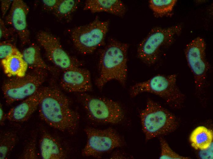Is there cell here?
I'll use <instances>...</instances> for the list:
<instances>
[{
    "instance_id": "1",
    "label": "cell",
    "mask_w": 213,
    "mask_h": 159,
    "mask_svg": "<svg viewBox=\"0 0 213 159\" xmlns=\"http://www.w3.org/2000/svg\"><path fill=\"white\" fill-rule=\"evenodd\" d=\"M38 107L40 118L50 127L70 133L76 129L80 116L71 108L67 97L58 88L43 87Z\"/></svg>"
},
{
    "instance_id": "2",
    "label": "cell",
    "mask_w": 213,
    "mask_h": 159,
    "mask_svg": "<svg viewBox=\"0 0 213 159\" xmlns=\"http://www.w3.org/2000/svg\"><path fill=\"white\" fill-rule=\"evenodd\" d=\"M128 45L112 39L103 50L99 62V75L96 85L102 88L112 80L125 85L127 74Z\"/></svg>"
},
{
    "instance_id": "3",
    "label": "cell",
    "mask_w": 213,
    "mask_h": 159,
    "mask_svg": "<svg viewBox=\"0 0 213 159\" xmlns=\"http://www.w3.org/2000/svg\"><path fill=\"white\" fill-rule=\"evenodd\" d=\"M140 116L146 141L171 133L178 126L177 118L174 114L151 99L148 101Z\"/></svg>"
},
{
    "instance_id": "4",
    "label": "cell",
    "mask_w": 213,
    "mask_h": 159,
    "mask_svg": "<svg viewBox=\"0 0 213 159\" xmlns=\"http://www.w3.org/2000/svg\"><path fill=\"white\" fill-rule=\"evenodd\" d=\"M177 77L175 74L158 75L137 83L131 88V96L134 97L141 93H150L162 97L171 106L179 107L183 102L185 96L177 85Z\"/></svg>"
},
{
    "instance_id": "5",
    "label": "cell",
    "mask_w": 213,
    "mask_h": 159,
    "mask_svg": "<svg viewBox=\"0 0 213 159\" xmlns=\"http://www.w3.org/2000/svg\"><path fill=\"white\" fill-rule=\"evenodd\" d=\"M181 30L180 25L152 29L139 44L137 50L138 58L148 65L157 61L161 49L170 45Z\"/></svg>"
},
{
    "instance_id": "6",
    "label": "cell",
    "mask_w": 213,
    "mask_h": 159,
    "mask_svg": "<svg viewBox=\"0 0 213 159\" xmlns=\"http://www.w3.org/2000/svg\"><path fill=\"white\" fill-rule=\"evenodd\" d=\"M80 98L88 117L95 122L115 124L122 120L123 109L118 102L104 98L80 93Z\"/></svg>"
},
{
    "instance_id": "7",
    "label": "cell",
    "mask_w": 213,
    "mask_h": 159,
    "mask_svg": "<svg viewBox=\"0 0 213 159\" xmlns=\"http://www.w3.org/2000/svg\"><path fill=\"white\" fill-rule=\"evenodd\" d=\"M109 22L96 17L92 21L77 27L72 31L71 37L76 48L87 54L93 52L103 43L108 30Z\"/></svg>"
},
{
    "instance_id": "8",
    "label": "cell",
    "mask_w": 213,
    "mask_h": 159,
    "mask_svg": "<svg viewBox=\"0 0 213 159\" xmlns=\"http://www.w3.org/2000/svg\"><path fill=\"white\" fill-rule=\"evenodd\" d=\"M44 70H35L34 72L22 77H12L2 87L6 104L8 105L22 100L34 94L44 82Z\"/></svg>"
},
{
    "instance_id": "9",
    "label": "cell",
    "mask_w": 213,
    "mask_h": 159,
    "mask_svg": "<svg viewBox=\"0 0 213 159\" xmlns=\"http://www.w3.org/2000/svg\"><path fill=\"white\" fill-rule=\"evenodd\" d=\"M87 140L82 151L86 157H98L103 153L121 147L122 138L112 128L101 129L88 127L84 129Z\"/></svg>"
},
{
    "instance_id": "10",
    "label": "cell",
    "mask_w": 213,
    "mask_h": 159,
    "mask_svg": "<svg viewBox=\"0 0 213 159\" xmlns=\"http://www.w3.org/2000/svg\"><path fill=\"white\" fill-rule=\"evenodd\" d=\"M206 43L197 37L186 46L185 54L188 65L193 76L196 88L200 91L205 84L209 65L206 57Z\"/></svg>"
},
{
    "instance_id": "11",
    "label": "cell",
    "mask_w": 213,
    "mask_h": 159,
    "mask_svg": "<svg viewBox=\"0 0 213 159\" xmlns=\"http://www.w3.org/2000/svg\"><path fill=\"white\" fill-rule=\"evenodd\" d=\"M36 39L48 58L54 65L64 71L78 67L63 49L57 37L47 32L41 31L37 34Z\"/></svg>"
},
{
    "instance_id": "12",
    "label": "cell",
    "mask_w": 213,
    "mask_h": 159,
    "mask_svg": "<svg viewBox=\"0 0 213 159\" xmlns=\"http://www.w3.org/2000/svg\"><path fill=\"white\" fill-rule=\"evenodd\" d=\"M29 11L28 6L23 1L14 0L5 18L6 23L10 26L17 33L24 44L29 41L30 32L27 21Z\"/></svg>"
},
{
    "instance_id": "13",
    "label": "cell",
    "mask_w": 213,
    "mask_h": 159,
    "mask_svg": "<svg viewBox=\"0 0 213 159\" xmlns=\"http://www.w3.org/2000/svg\"><path fill=\"white\" fill-rule=\"evenodd\" d=\"M60 84L63 89L69 92L80 93L90 91L92 89L90 72L79 67L64 71Z\"/></svg>"
},
{
    "instance_id": "14",
    "label": "cell",
    "mask_w": 213,
    "mask_h": 159,
    "mask_svg": "<svg viewBox=\"0 0 213 159\" xmlns=\"http://www.w3.org/2000/svg\"><path fill=\"white\" fill-rule=\"evenodd\" d=\"M43 92V87H40L33 95L11 108L6 114V119L16 122L27 120L39 106Z\"/></svg>"
},
{
    "instance_id": "15",
    "label": "cell",
    "mask_w": 213,
    "mask_h": 159,
    "mask_svg": "<svg viewBox=\"0 0 213 159\" xmlns=\"http://www.w3.org/2000/svg\"><path fill=\"white\" fill-rule=\"evenodd\" d=\"M83 9L93 13L106 12L120 16H123L126 10L124 4L119 0H88Z\"/></svg>"
},
{
    "instance_id": "16",
    "label": "cell",
    "mask_w": 213,
    "mask_h": 159,
    "mask_svg": "<svg viewBox=\"0 0 213 159\" xmlns=\"http://www.w3.org/2000/svg\"><path fill=\"white\" fill-rule=\"evenodd\" d=\"M40 156L43 159H63L66 155L62 146L53 136L47 132L42 134L39 141Z\"/></svg>"
},
{
    "instance_id": "17",
    "label": "cell",
    "mask_w": 213,
    "mask_h": 159,
    "mask_svg": "<svg viewBox=\"0 0 213 159\" xmlns=\"http://www.w3.org/2000/svg\"><path fill=\"white\" fill-rule=\"evenodd\" d=\"M5 74L9 77H22L26 75L28 66L22 56L13 55L1 60Z\"/></svg>"
},
{
    "instance_id": "18",
    "label": "cell",
    "mask_w": 213,
    "mask_h": 159,
    "mask_svg": "<svg viewBox=\"0 0 213 159\" xmlns=\"http://www.w3.org/2000/svg\"><path fill=\"white\" fill-rule=\"evenodd\" d=\"M189 139L192 146L194 149L200 150H205L212 145L213 132L211 130L205 126H199L192 131Z\"/></svg>"
},
{
    "instance_id": "19",
    "label": "cell",
    "mask_w": 213,
    "mask_h": 159,
    "mask_svg": "<svg viewBox=\"0 0 213 159\" xmlns=\"http://www.w3.org/2000/svg\"><path fill=\"white\" fill-rule=\"evenodd\" d=\"M21 53L28 67L34 70H52V68L48 66L43 59L40 48L36 44H32L25 49Z\"/></svg>"
},
{
    "instance_id": "20",
    "label": "cell",
    "mask_w": 213,
    "mask_h": 159,
    "mask_svg": "<svg viewBox=\"0 0 213 159\" xmlns=\"http://www.w3.org/2000/svg\"><path fill=\"white\" fill-rule=\"evenodd\" d=\"M17 141L16 134L12 131L4 132L0 137V158L7 159Z\"/></svg>"
},
{
    "instance_id": "21",
    "label": "cell",
    "mask_w": 213,
    "mask_h": 159,
    "mask_svg": "<svg viewBox=\"0 0 213 159\" xmlns=\"http://www.w3.org/2000/svg\"><path fill=\"white\" fill-rule=\"evenodd\" d=\"M80 2L78 0H62L53 11L54 14L59 19L66 18L76 11Z\"/></svg>"
},
{
    "instance_id": "22",
    "label": "cell",
    "mask_w": 213,
    "mask_h": 159,
    "mask_svg": "<svg viewBox=\"0 0 213 159\" xmlns=\"http://www.w3.org/2000/svg\"><path fill=\"white\" fill-rule=\"evenodd\" d=\"M176 0H151L149 5L155 15L162 16L170 13L175 4Z\"/></svg>"
},
{
    "instance_id": "23",
    "label": "cell",
    "mask_w": 213,
    "mask_h": 159,
    "mask_svg": "<svg viewBox=\"0 0 213 159\" xmlns=\"http://www.w3.org/2000/svg\"><path fill=\"white\" fill-rule=\"evenodd\" d=\"M159 141L161 152L160 159H189V157L181 156L174 151L170 147L166 140L161 137Z\"/></svg>"
},
{
    "instance_id": "24",
    "label": "cell",
    "mask_w": 213,
    "mask_h": 159,
    "mask_svg": "<svg viewBox=\"0 0 213 159\" xmlns=\"http://www.w3.org/2000/svg\"><path fill=\"white\" fill-rule=\"evenodd\" d=\"M13 55L22 56L17 48L8 41L1 42L0 44V58L1 60Z\"/></svg>"
},
{
    "instance_id": "25",
    "label": "cell",
    "mask_w": 213,
    "mask_h": 159,
    "mask_svg": "<svg viewBox=\"0 0 213 159\" xmlns=\"http://www.w3.org/2000/svg\"><path fill=\"white\" fill-rule=\"evenodd\" d=\"M36 144V135H34L26 146L21 158L23 159H37Z\"/></svg>"
},
{
    "instance_id": "26",
    "label": "cell",
    "mask_w": 213,
    "mask_h": 159,
    "mask_svg": "<svg viewBox=\"0 0 213 159\" xmlns=\"http://www.w3.org/2000/svg\"><path fill=\"white\" fill-rule=\"evenodd\" d=\"M15 31L12 28H8L6 26L4 21L0 19V39H6L12 35Z\"/></svg>"
},
{
    "instance_id": "27",
    "label": "cell",
    "mask_w": 213,
    "mask_h": 159,
    "mask_svg": "<svg viewBox=\"0 0 213 159\" xmlns=\"http://www.w3.org/2000/svg\"><path fill=\"white\" fill-rule=\"evenodd\" d=\"M61 1L62 0H43L42 2L46 9L54 11Z\"/></svg>"
},
{
    "instance_id": "28",
    "label": "cell",
    "mask_w": 213,
    "mask_h": 159,
    "mask_svg": "<svg viewBox=\"0 0 213 159\" xmlns=\"http://www.w3.org/2000/svg\"><path fill=\"white\" fill-rule=\"evenodd\" d=\"M13 0H1V9L2 15L4 16L7 12L11 7Z\"/></svg>"
},
{
    "instance_id": "29",
    "label": "cell",
    "mask_w": 213,
    "mask_h": 159,
    "mask_svg": "<svg viewBox=\"0 0 213 159\" xmlns=\"http://www.w3.org/2000/svg\"><path fill=\"white\" fill-rule=\"evenodd\" d=\"M6 119V115L4 113L2 105L0 104V123L1 125H3L4 121Z\"/></svg>"
}]
</instances>
